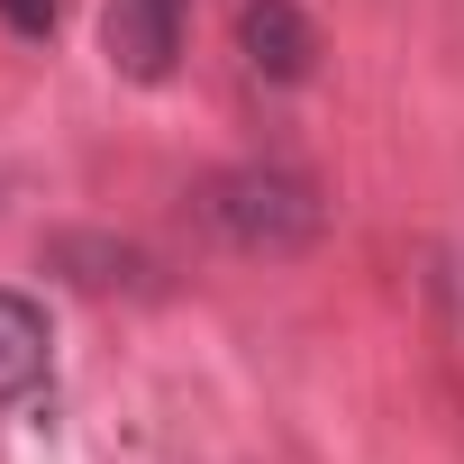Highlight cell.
<instances>
[{"label": "cell", "instance_id": "cell-1", "mask_svg": "<svg viewBox=\"0 0 464 464\" xmlns=\"http://www.w3.org/2000/svg\"><path fill=\"white\" fill-rule=\"evenodd\" d=\"M200 209L237 256H310L319 227H328L319 182L292 173V164H227V173L200 182Z\"/></svg>", "mask_w": 464, "mask_h": 464}, {"label": "cell", "instance_id": "cell-2", "mask_svg": "<svg viewBox=\"0 0 464 464\" xmlns=\"http://www.w3.org/2000/svg\"><path fill=\"white\" fill-rule=\"evenodd\" d=\"M182 10L191 0H101V55L128 82H164L182 64Z\"/></svg>", "mask_w": 464, "mask_h": 464}, {"label": "cell", "instance_id": "cell-3", "mask_svg": "<svg viewBox=\"0 0 464 464\" xmlns=\"http://www.w3.org/2000/svg\"><path fill=\"white\" fill-rule=\"evenodd\" d=\"M237 46L265 82H310L319 73V28L301 19V0H246L237 10Z\"/></svg>", "mask_w": 464, "mask_h": 464}, {"label": "cell", "instance_id": "cell-4", "mask_svg": "<svg viewBox=\"0 0 464 464\" xmlns=\"http://www.w3.org/2000/svg\"><path fill=\"white\" fill-rule=\"evenodd\" d=\"M46 364H55L46 310H37L28 292H0V410H10V401H28V392L46 382Z\"/></svg>", "mask_w": 464, "mask_h": 464}, {"label": "cell", "instance_id": "cell-5", "mask_svg": "<svg viewBox=\"0 0 464 464\" xmlns=\"http://www.w3.org/2000/svg\"><path fill=\"white\" fill-rule=\"evenodd\" d=\"M0 28H10V37H46L55 28V0H0Z\"/></svg>", "mask_w": 464, "mask_h": 464}]
</instances>
